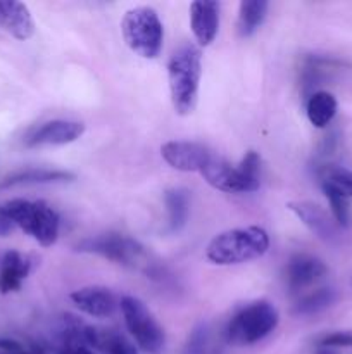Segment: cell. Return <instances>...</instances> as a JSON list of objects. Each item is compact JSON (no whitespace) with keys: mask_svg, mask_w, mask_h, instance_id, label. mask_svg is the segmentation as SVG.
<instances>
[{"mask_svg":"<svg viewBox=\"0 0 352 354\" xmlns=\"http://www.w3.org/2000/svg\"><path fill=\"white\" fill-rule=\"evenodd\" d=\"M200 75H202V55L193 45H183L169 59V92H171L173 107L179 116H186L195 109Z\"/></svg>","mask_w":352,"mask_h":354,"instance_id":"cell-1","label":"cell"},{"mask_svg":"<svg viewBox=\"0 0 352 354\" xmlns=\"http://www.w3.org/2000/svg\"><path fill=\"white\" fill-rule=\"evenodd\" d=\"M269 249V237L259 227L226 230L216 235L207 245V259L214 265L230 266L252 261L264 256Z\"/></svg>","mask_w":352,"mask_h":354,"instance_id":"cell-2","label":"cell"},{"mask_svg":"<svg viewBox=\"0 0 352 354\" xmlns=\"http://www.w3.org/2000/svg\"><path fill=\"white\" fill-rule=\"evenodd\" d=\"M0 213L6 214L14 227L31 235L43 248H50L57 241L59 227H61L59 214L41 201L38 203L24 199L7 201L0 204Z\"/></svg>","mask_w":352,"mask_h":354,"instance_id":"cell-3","label":"cell"},{"mask_svg":"<svg viewBox=\"0 0 352 354\" xmlns=\"http://www.w3.org/2000/svg\"><path fill=\"white\" fill-rule=\"evenodd\" d=\"M200 173L211 187L221 192H255L261 187V159L254 151H248L237 168L223 158L213 156Z\"/></svg>","mask_w":352,"mask_h":354,"instance_id":"cell-4","label":"cell"},{"mask_svg":"<svg viewBox=\"0 0 352 354\" xmlns=\"http://www.w3.org/2000/svg\"><path fill=\"white\" fill-rule=\"evenodd\" d=\"M280 320L278 310L268 301H255L240 308L230 318L224 339L233 346H251L268 337Z\"/></svg>","mask_w":352,"mask_h":354,"instance_id":"cell-5","label":"cell"},{"mask_svg":"<svg viewBox=\"0 0 352 354\" xmlns=\"http://www.w3.org/2000/svg\"><path fill=\"white\" fill-rule=\"evenodd\" d=\"M121 31L128 47L144 59H155L162 50L164 31L157 12L150 7H135L123 17Z\"/></svg>","mask_w":352,"mask_h":354,"instance_id":"cell-6","label":"cell"},{"mask_svg":"<svg viewBox=\"0 0 352 354\" xmlns=\"http://www.w3.org/2000/svg\"><path fill=\"white\" fill-rule=\"evenodd\" d=\"M76 251L88 252V254L102 256L109 261L117 265L128 266V268H141L148 273V254L145 249L133 239L119 234H106L99 237H90L76 245Z\"/></svg>","mask_w":352,"mask_h":354,"instance_id":"cell-7","label":"cell"},{"mask_svg":"<svg viewBox=\"0 0 352 354\" xmlns=\"http://www.w3.org/2000/svg\"><path fill=\"white\" fill-rule=\"evenodd\" d=\"M124 324L128 332L135 339L141 351L147 354H161L164 351L166 335L161 325L148 311V308L140 299L124 296L119 303Z\"/></svg>","mask_w":352,"mask_h":354,"instance_id":"cell-8","label":"cell"},{"mask_svg":"<svg viewBox=\"0 0 352 354\" xmlns=\"http://www.w3.org/2000/svg\"><path fill=\"white\" fill-rule=\"evenodd\" d=\"M161 156L173 169L183 173L202 171L204 166L211 161L213 152L202 144L185 140L166 142L161 147Z\"/></svg>","mask_w":352,"mask_h":354,"instance_id":"cell-9","label":"cell"},{"mask_svg":"<svg viewBox=\"0 0 352 354\" xmlns=\"http://www.w3.org/2000/svg\"><path fill=\"white\" fill-rule=\"evenodd\" d=\"M289 209L316 235L321 241L328 244H335L340 239V227L337 225L335 218L328 214L320 204L309 203V201H297L289 203Z\"/></svg>","mask_w":352,"mask_h":354,"instance_id":"cell-10","label":"cell"},{"mask_svg":"<svg viewBox=\"0 0 352 354\" xmlns=\"http://www.w3.org/2000/svg\"><path fill=\"white\" fill-rule=\"evenodd\" d=\"M85 133V124L79 121L54 120L38 127L26 138L28 147H41V145H66L78 140Z\"/></svg>","mask_w":352,"mask_h":354,"instance_id":"cell-11","label":"cell"},{"mask_svg":"<svg viewBox=\"0 0 352 354\" xmlns=\"http://www.w3.org/2000/svg\"><path fill=\"white\" fill-rule=\"evenodd\" d=\"M328 268L321 259L309 254H297L289 261L285 270L286 287L292 294L300 292L326 275Z\"/></svg>","mask_w":352,"mask_h":354,"instance_id":"cell-12","label":"cell"},{"mask_svg":"<svg viewBox=\"0 0 352 354\" xmlns=\"http://www.w3.org/2000/svg\"><path fill=\"white\" fill-rule=\"evenodd\" d=\"M190 24L199 45L207 47L213 44L219 28V3L214 0H197L190 3Z\"/></svg>","mask_w":352,"mask_h":354,"instance_id":"cell-13","label":"cell"},{"mask_svg":"<svg viewBox=\"0 0 352 354\" xmlns=\"http://www.w3.org/2000/svg\"><path fill=\"white\" fill-rule=\"evenodd\" d=\"M71 301L79 311L86 313L93 318H107L113 317L117 310L116 296L106 287H83L71 294Z\"/></svg>","mask_w":352,"mask_h":354,"instance_id":"cell-14","label":"cell"},{"mask_svg":"<svg viewBox=\"0 0 352 354\" xmlns=\"http://www.w3.org/2000/svg\"><path fill=\"white\" fill-rule=\"evenodd\" d=\"M0 26L17 40H28L35 33V23L23 2L0 0Z\"/></svg>","mask_w":352,"mask_h":354,"instance_id":"cell-15","label":"cell"},{"mask_svg":"<svg viewBox=\"0 0 352 354\" xmlns=\"http://www.w3.org/2000/svg\"><path fill=\"white\" fill-rule=\"evenodd\" d=\"M31 266L33 263L26 256L16 251L6 252L0 261V292L9 294L19 290L23 280L30 275Z\"/></svg>","mask_w":352,"mask_h":354,"instance_id":"cell-16","label":"cell"},{"mask_svg":"<svg viewBox=\"0 0 352 354\" xmlns=\"http://www.w3.org/2000/svg\"><path fill=\"white\" fill-rule=\"evenodd\" d=\"M75 175L69 171H59V169H24L14 175L7 176L0 182V189L16 185H38V183H59V182H71Z\"/></svg>","mask_w":352,"mask_h":354,"instance_id":"cell-17","label":"cell"},{"mask_svg":"<svg viewBox=\"0 0 352 354\" xmlns=\"http://www.w3.org/2000/svg\"><path fill=\"white\" fill-rule=\"evenodd\" d=\"M338 102L335 99V95H331L330 92H314L313 95H309L306 104V113L309 118L311 124L316 128H324L331 123V120L337 114Z\"/></svg>","mask_w":352,"mask_h":354,"instance_id":"cell-18","label":"cell"},{"mask_svg":"<svg viewBox=\"0 0 352 354\" xmlns=\"http://www.w3.org/2000/svg\"><path fill=\"white\" fill-rule=\"evenodd\" d=\"M166 207L169 216V232L178 234L185 228L190 213V197L185 189H169L166 190Z\"/></svg>","mask_w":352,"mask_h":354,"instance_id":"cell-19","label":"cell"},{"mask_svg":"<svg viewBox=\"0 0 352 354\" xmlns=\"http://www.w3.org/2000/svg\"><path fill=\"white\" fill-rule=\"evenodd\" d=\"M268 2L262 0H244L238 9V35L247 38L259 30L268 12Z\"/></svg>","mask_w":352,"mask_h":354,"instance_id":"cell-20","label":"cell"},{"mask_svg":"<svg viewBox=\"0 0 352 354\" xmlns=\"http://www.w3.org/2000/svg\"><path fill=\"white\" fill-rule=\"evenodd\" d=\"M335 301H337V290L330 289V287H323V289L313 290V292L300 297V299L293 304L292 311L293 315L309 317V315H316L328 310L330 306H333Z\"/></svg>","mask_w":352,"mask_h":354,"instance_id":"cell-21","label":"cell"},{"mask_svg":"<svg viewBox=\"0 0 352 354\" xmlns=\"http://www.w3.org/2000/svg\"><path fill=\"white\" fill-rule=\"evenodd\" d=\"M183 354H223V349L209 325L199 324L190 332Z\"/></svg>","mask_w":352,"mask_h":354,"instance_id":"cell-22","label":"cell"},{"mask_svg":"<svg viewBox=\"0 0 352 354\" xmlns=\"http://www.w3.org/2000/svg\"><path fill=\"white\" fill-rule=\"evenodd\" d=\"M323 192L326 196L328 203H330L331 216L335 218L338 227L347 228L351 225V209H349L347 196H344L340 190L335 189L333 185L326 182H323Z\"/></svg>","mask_w":352,"mask_h":354,"instance_id":"cell-23","label":"cell"},{"mask_svg":"<svg viewBox=\"0 0 352 354\" xmlns=\"http://www.w3.org/2000/svg\"><path fill=\"white\" fill-rule=\"evenodd\" d=\"M323 182L330 183L335 189L340 190L344 196L352 197V171L345 168H333V166H326L321 173Z\"/></svg>","mask_w":352,"mask_h":354,"instance_id":"cell-24","label":"cell"},{"mask_svg":"<svg viewBox=\"0 0 352 354\" xmlns=\"http://www.w3.org/2000/svg\"><path fill=\"white\" fill-rule=\"evenodd\" d=\"M0 354H45L43 348L33 342H23L12 337H0Z\"/></svg>","mask_w":352,"mask_h":354,"instance_id":"cell-25","label":"cell"},{"mask_svg":"<svg viewBox=\"0 0 352 354\" xmlns=\"http://www.w3.org/2000/svg\"><path fill=\"white\" fill-rule=\"evenodd\" d=\"M102 344L106 346L107 354H138L135 346L128 342L123 335L110 334L102 339Z\"/></svg>","mask_w":352,"mask_h":354,"instance_id":"cell-26","label":"cell"},{"mask_svg":"<svg viewBox=\"0 0 352 354\" xmlns=\"http://www.w3.org/2000/svg\"><path fill=\"white\" fill-rule=\"evenodd\" d=\"M323 348H352V332H331L321 337Z\"/></svg>","mask_w":352,"mask_h":354,"instance_id":"cell-27","label":"cell"},{"mask_svg":"<svg viewBox=\"0 0 352 354\" xmlns=\"http://www.w3.org/2000/svg\"><path fill=\"white\" fill-rule=\"evenodd\" d=\"M14 228L16 227H14L12 221H10L6 214L0 213V237H7V235H9Z\"/></svg>","mask_w":352,"mask_h":354,"instance_id":"cell-28","label":"cell"},{"mask_svg":"<svg viewBox=\"0 0 352 354\" xmlns=\"http://www.w3.org/2000/svg\"><path fill=\"white\" fill-rule=\"evenodd\" d=\"M59 354H92L88 348H75V349H66V351H61Z\"/></svg>","mask_w":352,"mask_h":354,"instance_id":"cell-29","label":"cell"},{"mask_svg":"<svg viewBox=\"0 0 352 354\" xmlns=\"http://www.w3.org/2000/svg\"><path fill=\"white\" fill-rule=\"evenodd\" d=\"M0 261H2V259H0Z\"/></svg>","mask_w":352,"mask_h":354,"instance_id":"cell-30","label":"cell"}]
</instances>
